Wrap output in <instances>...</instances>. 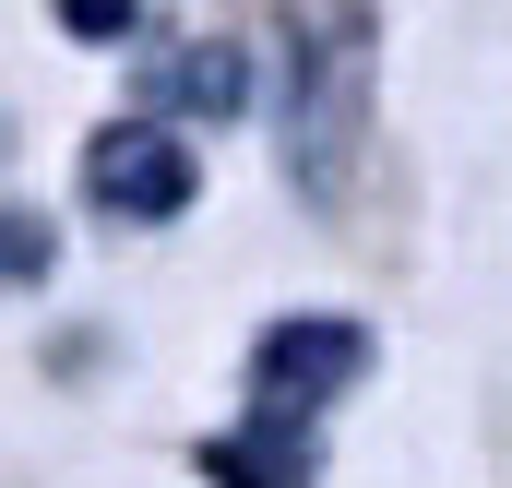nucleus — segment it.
I'll use <instances>...</instances> for the list:
<instances>
[{
	"label": "nucleus",
	"instance_id": "obj_4",
	"mask_svg": "<svg viewBox=\"0 0 512 488\" xmlns=\"http://www.w3.org/2000/svg\"><path fill=\"white\" fill-rule=\"evenodd\" d=\"M143 96H155V108H191V120H239V108H251V48L203 36V48H179Z\"/></svg>",
	"mask_w": 512,
	"mask_h": 488
},
{
	"label": "nucleus",
	"instance_id": "obj_5",
	"mask_svg": "<svg viewBox=\"0 0 512 488\" xmlns=\"http://www.w3.org/2000/svg\"><path fill=\"white\" fill-rule=\"evenodd\" d=\"M310 453H322V441H310V429H239V441H215V453H203V465H215V477L227 488H310Z\"/></svg>",
	"mask_w": 512,
	"mask_h": 488
},
{
	"label": "nucleus",
	"instance_id": "obj_7",
	"mask_svg": "<svg viewBox=\"0 0 512 488\" xmlns=\"http://www.w3.org/2000/svg\"><path fill=\"white\" fill-rule=\"evenodd\" d=\"M0 274H48V227L36 215H0Z\"/></svg>",
	"mask_w": 512,
	"mask_h": 488
},
{
	"label": "nucleus",
	"instance_id": "obj_6",
	"mask_svg": "<svg viewBox=\"0 0 512 488\" xmlns=\"http://www.w3.org/2000/svg\"><path fill=\"white\" fill-rule=\"evenodd\" d=\"M131 24H143V0H60V36H96V48H108Z\"/></svg>",
	"mask_w": 512,
	"mask_h": 488
},
{
	"label": "nucleus",
	"instance_id": "obj_3",
	"mask_svg": "<svg viewBox=\"0 0 512 488\" xmlns=\"http://www.w3.org/2000/svg\"><path fill=\"white\" fill-rule=\"evenodd\" d=\"M84 191H96V215H120V227H167V215H191L203 167H191L179 120H108L84 143Z\"/></svg>",
	"mask_w": 512,
	"mask_h": 488
},
{
	"label": "nucleus",
	"instance_id": "obj_2",
	"mask_svg": "<svg viewBox=\"0 0 512 488\" xmlns=\"http://www.w3.org/2000/svg\"><path fill=\"white\" fill-rule=\"evenodd\" d=\"M358 381H370V334H358V322H274L251 346V417L322 441V417H334Z\"/></svg>",
	"mask_w": 512,
	"mask_h": 488
},
{
	"label": "nucleus",
	"instance_id": "obj_1",
	"mask_svg": "<svg viewBox=\"0 0 512 488\" xmlns=\"http://www.w3.org/2000/svg\"><path fill=\"white\" fill-rule=\"evenodd\" d=\"M358 131H370V24L322 12V24H298V60H286V167L310 203L346 191Z\"/></svg>",
	"mask_w": 512,
	"mask_h": 488
}]
</instances>
